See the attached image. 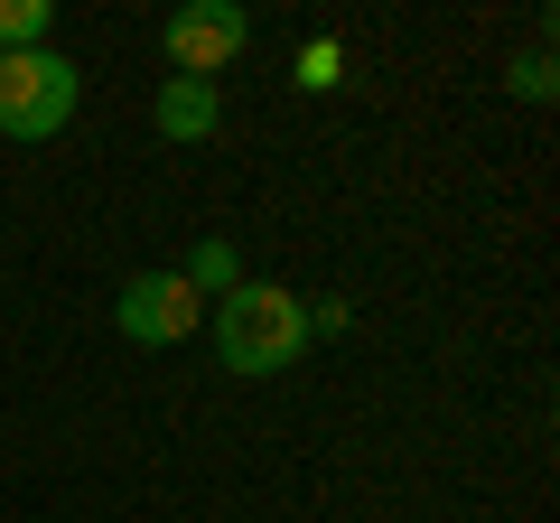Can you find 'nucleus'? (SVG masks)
I'll return each instance as SVG.
<instances>
[{"label": "nucleus", "instance_id": "obj_9", "mask_svg": "<svg viewBox=\"0 0 560 523\" xmlns=\"http://www.w3.org/2000/svg\"><path fill=\"white\" fill-rule=\"evenodd\" d=\"M514 94H523V103H551V57H541V47L514 66Z\"/></svg>", "mask_w": 560, "mask_h": 523}, {"label": "nucleus", "instance_id": "obj_1", "mask_svg": "<svg viewBox=\"0 0 560 523\" xmlns=\"http://www.w3.org/2000/svg\"><path fill=\"white\" fill-rule=\"evenodd\" d=\"M215 356L224 374H290L308 356V300L280 281H234L215 300Z\"/></svg>", "mask_w": 560, "mask_h": 523}, {"label": "nucleus", "instance_id": "obj_7", "mask_svg": "<svg viewBox=\"0 0 560 523\" xmlns=\"http://www.w3.org/2000/svg\"><path fill=\"white\" fill-rule=\"evenodd\" d=\"M47 28H57V10H47V0H0V57L47 47Z\"/></svg>", "mask_w": 560, "mask_h": 523}, {"label": "nucleus", "instance_id": "obj_8", "mask_svg": "<svg viewBox=\"0 0 560 523\" xmlns=\"http://www.w3.org/2000/svg\"><path fill=\"white\" fill-rule=\"evenodd\" d=\"M337 75H346V47H337V38H308V47H300V84H308V94H327Z\"/></svg>", "mask_w": 560, "mask_h": 523}, {"label": "nucleus", "instance_id": "obj_2", "mask_svg": "<svg viewBox=\"0 0 560 523\" xmlns=\"http://www.w3.org/2000/svg\"><path fill=\"white\" fill-rule=\"evenodd\" d=\"M75 57L57 47H28V57H0V141H57L66 121H75Z\"/></svg>", "mask_w": 560, "mask_h": 523}, {"label": "nucleus", "instance_id": "obj_4", "mask_svg": "<svg viewBox=\"0 0 560 523\" xmlns=\"http://www.w3.org/2000/svg\"><path fill=\"white\" fill-rule=\"evenodd\" d=\"M168 66L197 84H215L224 66L243 57V38H253V20H243V0H187V10H168Z\"/></svg>", "mask_w": 560, "mask_h": 523}, {"label": "nucleus", "instance_id": "obj_10", "mask_svg": "<svg viewBox=\"0 0 560 523\" xmlns=\"http://www.w3.org/2000/svg\"><path fill=\"white\" fill-rule=\"evenodd\" d=\"M337 327H355V309H346V300H318V309H308V337H337Z\"/></svg>", "mask_w": 560, "mask_h": 523}, {"label": "nucleus", "instance_id": "obj_5", "mask_svg": "<svg viewBox=\"0 0 560 523\" xmlns=\"http://www.w3.org/2000/svg\"><path fill=\"white\" fill-rule=\"evenodd\" d=\"M150 121H160V141L206 150V141H215V121H224V94H215V84H197V75H168L160 103H150Z\"/></svg>", "mask_w": 560, "mask_h": 523}, {"label": "nucleus", "instance_id": "obj_6", "mask_svg": "<svg viewBox=\"0 0 560 523\" xmlns=\"http://www.w3.org/2000/svg\"><path fill=\"white\" fill-rule=\"evenodd\" d=\"M178 281L197 290V300H224V290L243 281V262H234V243H215V234H206L197 253H187V271H178Z\"/></svg>", "mask_w": 560, "mask_h": 523}, {"label": "nucleus", "instance_id": "obj_3", "mask_svg": "<svg viewBox=\"0 0 560 523\" xmlns=\"http://www.w3.org/2000/svg\"><path fill=\"white\" fill-rule=\"evenodd\" d=\"M113 327H121L131 346H187V337L206 327V300L178 281V271H131L121 300H113Z\"/></svg>", "mask_w": 560, "mask_h": 523}]
</instances>
